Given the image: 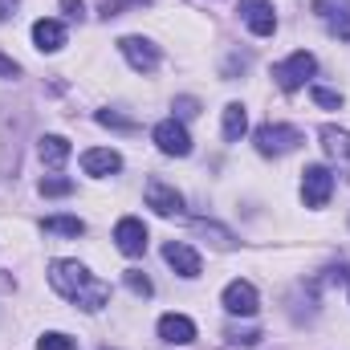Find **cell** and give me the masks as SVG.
<instances>
[{
    "label": "cell",
    "mask_w": 350,
    "mask_h": 350,
    "mask_svg": "<svg viewBox=\"0 0 350 350\" xmlns=\"http://www.w3.org/2000/svg\"><path fill=\"white\" fill-rule=\"evenodd\" d=\"M49 285H53L66 301H74V306H82V310H102V306L110 301V285L98 281L86 265H78V261H53L49 265Z\"/></svg>",
    "instance_id": "obj_1"
},
{
    "label": "cell",
    "mask_w": 350,
    "mask_h": 350,
    "mask_svg": "<svg viewBox=\"0 0 350 350\" xmlns=\"http://www.w3.org/2000/svg\"><path fill=\"white\" fill-rule=\"evenodd\" d=\"M314 70H318V62H314V53H306V49H297V53H289L281 66H273V82L281 90H301L310 78H314Z\"/></svg>",
    "instance_id": "obj_2"
},
{
    "label": "cell",
    "mask_w": 350,
    "mask_h": 350,
    "mask_svg": "<svg viewBox=\"0 0 350 350\" xmlns=\"http://www.w3.org/2000/svg\"><path fill=\"white\" fill-rule=\"evenodd\" d=\"M297 143H301V131L297 126L265 122L261 131H257V151L261 155H289V151H297Z\"/></svg>",
    "instance_id": "obj_3"
},
{
    "label": "cell",
    "mask_w": 350,
    "mask_h": 350,
    "mask_svg": "<svg viewBox=\"0 0 350 350\" xmlns=\"http://www.w3.org/2000/svg\"><path fill=\"white\" fill-rule=\"evenodd\" d=\"M301 196H306L310 208H326V200L334 196V172L322 167V163L306 167V172H301Z\"/></svg>",
    "instance_id": "obj_4"
},
{
    "label": "cell",
    "mask_w": 350,
    "mask_h": 350,
    "mask_svg": "<svg viewBox=\"0 0 350 350\" xmlns=\"http://www.w3.org/2000/svg\"><path fill=\"white\" fill-rule=\"evenodd\" d=\"M237 12H241V21L249 25V33H257V37H273V29H277L273 0H241Z\"/></svg>",
    "instance_id": "obj_5"
},
{
    "label": "cell",
    "mask_w": 350,
    "mask_h": 350,
    "mask_svg": "<svg viewBox=\"0 0 350 350\" xmlns=\"http://www.w3.org/2000/svg\"><path fill=\"white\" fill-rule=\"evenodd\" d=\"M114 245H118V253H126V257H143V253H147V224L135 220V216H122V220L114 224Z\"/></svg>",
    "instance_id": "obj_6"
},
{
    "label": "cell",
    "mask_w": 350,
    "mask_h": 350,
    "mask_svg": "<svg viewBox=\"0 0 350 350\" xmlns=\"http://www.w3.org/2000/svg\"><path fill=\"white\" fill-rule=\"evenodd\" d=\"M151 139H155V147H159L163 155H175V159H183V155L191 151V139H187L183 122H175V118H163V122L151 131Z\"/></svg>",
    "instance_id": "obj_7"
},
{
    "label": "cell",
    "mask_w": 350,
    "mask_h": 350,
    "mask_svg": "<svg viewBox=\"0 0 350 350\" xmlns=\"http://www.w3.org/2000/svg\"><path fill=\"white\" fill-rule=\"evenodd\" d=\"M314 12L338 41H350V0H314Z\"/></svg>",
    "instance_id": "obj_8"
},
{
    "label": "cell",
    "mask_w": 350,
    "mask_h": 350,
    "mask_svg": "<svg viewBox=\"0 0 350 350\" xmlns=\"http://www.w3.org/2000/svg\"><path fill=\"white\" fill-rule=\"evenodd\" d=\"M118 49H122V57L131 62V70H139V74H151V70L159 66V45H151L147 37H122Z\"/></svg>",
    "instance_id": "obj_9"
},
{
    "label": "cell",
    "mask_w": 350,
    "mask_h": 350,
    "mask_svg": "<svg viewBox=\"0 0 350 350\" xmlns=\"http://www.w3.org/2000/svg\"><path fill=\"white\" fill-rule=\"evenodd\" d=\"M257 306H261V297H257L253 281H228V285H224V310H228V314H237V318H253Z\"/></svg>",
    "instance_id": "obj_10"
},
{
    "label": "cell",
    "mask_w": 350,
    "mask_h": 350,
    "mask_svg": "<svg viewBox=\"0 0 350 350\" xmlns=\"http://www.w3.org/2000/svg\"><path fill=\"white\" fill-rule=\"evenodd\" d=\"M147 208H155L159 216H179V212H183V196L175 191L172 183L151 179V183H147Z\"/></svg>",
    "instance_id": "obj_11"
},
{
    "label": "cell",
    "mask_w": 350,
    "mask_h": 350,
    "mask_svg": "<svg viewBox=\"0 0 350 350\" xmlns=\"http://www.w3.org/2000/svg\"><path fill=\"white\" fill-rule=\"evenodd\" d=\"M159 338L172 342V347H187V342L196 338V322L183 318V314H163V318H159Z\"/></svg>",
    "instance_id": "obj_12"
},
{
    "label": "cell",
    "mask_w": 350,
    "mask_h": 350,
    "mask_svg": "<svg viewBox=\"0 0 350 350\" xmlns=\"http://www.w3.org/2000/svg\"><path fill=\"white\" fill-rule=\"evenodd\" d=\"M163 261L172 265L179 277H200V253H196L191 245H183V241H172V245L163 249Z\"/></svg>",
    "instance_id": "obj_13"
},
{
    "label": "cell",
    "mask_w": 350,
    "mask_h": 350,
    "mask_svg": "<svg viewBox=\"0 0 350 350\" xmlns=\"http://www.w3.org/2000/svg\"><path fill=\"white\" fill-rule=\"evenodd\" d=\"M118 167H122V155L110 151V147H90L82 155V172L86 175H114Z\"/></svg>",
    "instance_id": "obj_14"
},
{
    "label": "cell",
    "mask_w": 350,
    "mask_h": 350,
    "mask_svg": "<svg viewBox=\"0 0 350 350\" xmlns=\"http://www.w3.org/2000/svg\"><path fill=\"white\" fill-rule=\"evenodd\" d=\"M33 41H37L41 53H57L66 45V25L62 21H37L33 25Z\"/></svg>",
    "instance_id": "obj_15"
},
{
    "label": "cell",
    "mask_w": 350,
    "mask_h": 350,
    "mask_svg": "<svg viewBox=\"0 0 350 350\" xmlns=\"http://www.w3.org/2000/svg\"><path fill=\"white\" fill-rule=\"evenodd\" d=\"M245 131H249V114H245V106H241V102H228V106H224V139H228V143H241Z\"/></svg>",
    "instance_id": "obj_16"
},
{
    "label": "cell",
    "mask_w": 350,
    "mask_h": 350,
    "mask_svg": "<svg viewBox=\"0 0 350 350\" xmlns=\"http://www.w3.org/2000/svg\"><path fill=\"white\" fill-rule=\"evenodd\" d=\"M322 147H326L330 159L350 163V135L347 131H338V126H322Z\"/></svg>",
    "instance_id": "obj_17"
},
{
    "label": "cell",
    "mask_w": 350,
    "mask_h": 350,
    "mask_svg": "<svg viewBox=\"0 0 350 350\" xmlns=\"http://www.w3.org/2000/svg\"><path fill=\"white\" fill-rule=\"evenodd\" d=\"M37 155H41V163L62 167V163L70 159V143H66L62 135H45V139H41V147H37Z\"/></svg>",
    "instance_id": "obj_18"
},
{
    "label": "cell",
    "mask_w": 350,
    "mask_h": 350,
    "mask_svg": "<svg viewBox=\"0 0 350 350\" xmlns=\"http://www.w3.org/2000/svg\"><path fill=\"white\" fill-rule=\"evenodd\" d=\"M45 232H62V237H82V232H86V224H82L78 216H49V220H45Z\"/></svg>",
    "instance_id": "obj_19"
},
{
    "label": "cell",
    "mask_w": 350,
    "mask_h": 350,
    "mask_svg": "<svg viewBox=\"0 0 350 350\" xmlns=\"http://www.w3.org/2000/svg\"><path fill=\"white\" fill-rule=\"evenodd\" d=\"M70 191H74V179H62V175L41 179V196H70Z\"/></svg>",
    "instance_id": "obj_20"
},
{
    "label": "cell",
    "mask_w": 350,
    "mask_h": 350,
    "mask_svg": "<svg viewBox=\"0 0 350 350\" xmlns=\"http://www.w3.org/2000/svg\"><path fill=\"white\" fill-rule=\"evenodd\" d=\"M122 281H126V289H131L135 297H151V281H147L139 269H126V277H122Z\"/></svg>",
    "instance_id": "obj_21"
},
{
    "label": "cell",
    "mask_w": 350,
    "mask_h": 350,
    "mask_svg": "<svg viewBox=\"0 0 350 350\" xmlns=\"http://www.w3.org/2000/svg\"><path fill=\"white\" fill-rule=\"evenodd\" d=\"M37 350H78V342H74L70 334H45V338L37 342Z\"/></svg>",
    "instance_id": "obj_22"
},
{
    "label": "cell",
    "mask_w": 350,
    "mask_h": 350,
    "mask_svg": "<svg viewBox=\"0 0 350 350\" xmlns=\"http://www.w3.org/2000/svg\"><path fill=\"white\" fill-rule=\"evenodd\" d=\"M314 102H318V106H326V110H338V106H342V94H338V90L314 86Z\"/></svg>",
    "instance_id": "obj_23"
},
{
    "label": "cell",
    "mask_w": 350,
    "mask_h": 350,
    "mask_svg": "<svg viewBox=\"0 0 350 350\" xmlns=\"http://www.w3.org/2000/svg\"><path fill=\"white\" fill-rule=\"evenodd\" d=\"M175 110H179L183 118H196V114H200V102H196V98H175Z\"/></svg>",
    "instance_id": "obj_24"
},
{
    "label": "cell",
    "mask_w": 350,
    "mask_h": 350,
    "mask_svg": "<svg viewBox=\"0 0 350 350\" xmlns=\"http://www.w3.org/2000/svg\"><path fill=\"white\" fill-rule=\"evenodd\" d=\"M0 78H21V66L12 57H4V53H0Z\"/></svg>",
    "instance_id": "obj_25"
},
{
    "label": "cell",
    "mask_w": 350,
    "mask_h": 350,
    "mask_svg": "<svg viewBox=\"0 0 350 350\" xmlns=\"http://www.w3.org/2000/svg\"><path fill=\"white\" fill-rule=\"evenodd\" d=\"M62 8H66V16H74V21H82V12H86L82 0H62Z\"/></svg>",
    "instance_id": "obj_26"
},
{
    "label": "cell",
    "mask_w": 350,
    "mask_h": 350,
    "mask_svg": "<svg viewBox=\"0 0 350 350\" xmlns=\"http://www.w3.org/2000/svg\"><path fill=\"white\" fill-rule=\"evenodd\" d=\"M16 4H21V0H0V21H8V16L16 12Z\"/></svg>",
    "instance_id": "obj_27"
}]
</instances>
